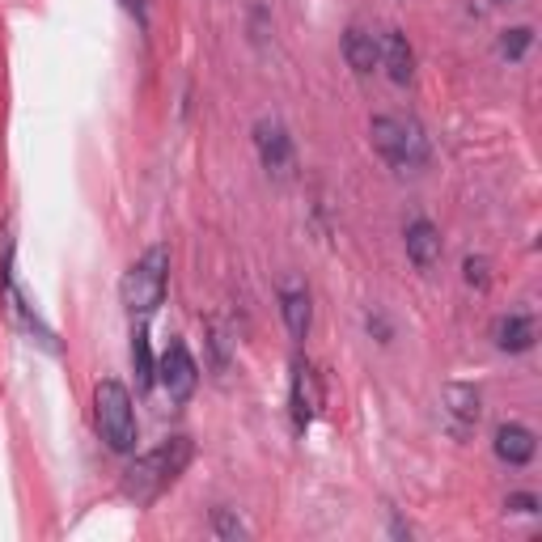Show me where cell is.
<instances>
[{
    "label": "cell",
    "mask_w": 542,
    "mask_h": 542,
    "mask_svg": "<svg viewBox=\"0 0 542 542\" xmlns=\"http://www.w3.org/2000/svg\"><path fill=\"white\" fill-rule=\"evenodd\" d=\"M187 462H191V441L174 437L161 449H153V454H144V458L132 462L128 479H123V492H128L136 504H149V500H157L161 487H170L178 475H183Z\"/></svg>",
    "instance_id": "obj_1"
},
{
    "label": "cell",
    "mask_w": 542,
    "mask_h": 542,
    "mask_svg": "<svg viewBox=\"0 0 542 542\" xmlns=\"http://www.w3.org/2000/svg\"><path fill=\"white\" fill-rule=\"evenodd\" d=\"M369 136H373V149L382 153L394 170H424L428 166V140L415 119L377 115L369 123Z\"/></svg>",
    "instance_id": "obj_2"
},
{
    "label": "cell",
    "mask_w": 542,
    "mask_h": 542,
    "mask_svg": "<svg viewBox=\"0 0 542 542\" xmlns=\"http://www.w3.org/2000/svg\"><path fill=\"white\" fill-rule=\"evenodd\" d=\"M94 407H98V428L102 441L115 449V454H132L136 449V411H132V394L123 382L106 377L94 390Z\"/></svg>",
    "instance_id": "obj_3"
},
{
    "label": "cell",
    "mask_w": 542,
    "mask_h": 542,
    "mask_svg": "<svg viewBox=\"0 0 542 542\" xmlns=\"http://www.w3.org/2000/svg\"><path fill=\"white\" fill-rule=\"evenodd\" d=\"M166 280H170V250L153 246L140 263H132V271L123 276V305L132 314H153L161 301H166Z\"/></svg>",
    "instance_id": "obj_4"
},
{
    "label": "cell",
    "mask_w": 542,
    "mask_h": 542,
    "mask_svg": "<svg viewBox=\"0 0 542 542\" xmlns=\"http://www.w3.org/2000/svg\"><path fill=\"white\" fill-rule=\"evenodd\" d=\"M157 377H161V386H166L170 403H187L191 394H195V382H200V365L191 360V352H187L183 339H170V348L161 352Z\"/></svg>",
    "instance_id": "obj_5"
},
{
    "label": "cell",
    "mask_w": 542,
    "mask_h": 542,
    "mask_svg": "<svg viewBox=\"0 0 542 542\" xmlns=\"http://www.w3.org/2000/svg\"><path fill=\"white\" fill-rule=\"evenodd\" d=\"M255 149H259V161L267 174H276V178L293 174V140H288V132L276 119H263L255 128Z\"/></svg>",
    "instance_id": "obj_6"
},
{
    "label": "cell",
    "mask_w": 542,
    "mask_h": 542,
    "mask_svg": "<svg viewBox=\"0 0 542 542\" xmlns=\"http://www.w3.org/2000/svg\"><path fill=\"white\" fill-rule=\"evenodd\" d=\"M322 407V386H318V373L314 365H305V360H297V369H293V420L297 428H305L318 415Z\"/></svg>",
    "instance_id": "obj_7"
},
{
    "label": "cell",
    "mask_w": 542,
    "mask_h": 542,
    "mask_svg": "<svg viewBox=\"0 0 542 542\" xmlns=\"http://www.w3.org/2000/svg\"><path fill=\"white\" fill-rule=\"evenodd\" d=\"M407 259L420 271H432L441 263V233L432 221H411L407 225Z\"/></svg>",
    "instance_id": "obj_8"
},
{
    "label": "cell",
    "mask_w": 542,
    "mask_h": 542,
    "mask_svg": "<svg viewBox=\"0 0 542 542\" xmlns=\"http://www.w3.org/2000/svg\"><path fill=\"white\" fill-rule=\"evenodd\" d=\"M280 310H284V327L293 339H305L314 327V305H310V293L301 284H284L280 288Z\"/></svg>",
    "instance_id": "obj_9"
},
{
    "label": "cell",
    "mask_w": 542,
    "mask_h": 542,
    "mask_svg": "<svg viewBox=\"0 0 542 542\" xmlns=\"http://www.w3.org/2000/svg\"><path fill=\"white\" fill-rule=\"evenodd\" d=\"M343 60H348L352 72H360V77H369V72L382 64V43L373 39L369 30L352 26L348 34H343Z\"/></svg>",
    "instance_id": "obj_10"
},
{
    "label": "cell",
    "mask_w": 542,
    "mask_h": 542,
    "mask_svg": "<svg viewBox=\"0 0 542 542\" xmlns=\"http://www.w3.org/2000/svg\"><path fill=\"white\" fill-rule=\"evenodd\" d=\"M538 454V441L526 424H504L496 432V458L509 462V466H526L530 458Z\"/></svg>",
    "instance_id": "obj_11"
},
{
    "label": "cell",
    "mask_w": 542,
    "mask_h": 542,
    "mask_svg": "<svg viewBox=\"0 0 542 542\" xmlns=\"http://www.w3.org/2000/svg\"><path fill=\"white\" fill-rule=\"evenodd\" d=\"M496 348L500 352H530L534 348V318L530 314H504L496 327Z\"/></svg>",
    "instance_id": "obj_12"
},
{
    "label": "cell",
    "mask_w": 542,
    "mask_h": 542,
    "mask_svg": "<svg viewBox=\"0 0 542 542\" xmlns=\"http://www.w3.org/2000/svg\"><path fill=\"white\" fill-rule=\"evenodd\" d=\"M382 64H386L394 85H407L415 77V56H411V47H407V39L399 30H390L382 39Z\"/></svg>",
    "instance_id": "obj_13"
},
{
    "label": "cell",
    "mask_w": 542,
    "mask_h": 542,
    "mask_svg": "<svg viewBox=\"0 0 542 542\" xmlns=\"http://www.w3.org/2000/svg\"><path fill=\"white\" fill-rule=\"evenodd\" d=\"M445 407H449V415L458 420V432H466V428L479 420V394H475L471 386H449V390H445Z\"/></svg>",
    "instance_id": "obj_14"
},
{
    "label": "cell",
    "mask_w": 542,
    "mask_h": 542,
    "mask_svg": "<svg viewBox=\"0 0 542 542\" xmlns=\"http://www.w3.org/2000/svg\"><path fill=\"white\" fill-rule=\"evenodd\" d=\"M132 369H136V386L149 390L157 382V365H153V348H149V331L132 335Z\"/></svg>",
    "instance_id": "obj_15"
},
{
    "label": "cell",
    "mask_w": 542,
    "mask_h": 542,
    "mask_svg": "<svg viewBox=\"0 0 542 542\" xmlns=\"http://www.w3.org/2000/svg\"><path fill=\"white\" fill-rule=\"evenodd\" d=\"M530 43H534V30L530 26H513V30H504V39H500V56L517 64L530 51Z\"/></svg>",
    "instance_id": "obj_16"
},
{
    "label": "cell",
    "mask_w": 542,
    "mask_h": 542,
    "mask_svg": "<svg viewBox=\"0 0 542 542\" xmlns=\"http://www.w3.org/2000/svg\"><path fill=\"white\" fill-rule=\"evenodd\" d=\"M466 284H471V288H487V284H492V263H487V259H466Z\"/></svg>",
    "instance_id": "obj_17"
},
{
    "label": "cell",
    "mask_w": 542,
    "mask_h": 542,
    "mask_svg": "<svg viewBox=\"0 0 542 542\" xmlns=\"http://www.w3.org/2000/svg\"><path fill=\"white\" fill-rule=\"evenodd\" d=\"M216 534H221V538H242L246 526H242V521H233L225 509H216Z\"/></svg>",
    "instance_id": "obj_18"
},
{
    "label": "cell",
    "mask_w": 542,
    "mask_h": 542,
    "mask_svg": "<svg viewBox=\"0 0 542 542\" xmlns=\"http://www.w3.org/2000/svg\"><path fill=\"white\" fill-rule=\"evenodd\" d=\"M504 509H513V513H538V496L517 492V496H509V504H504Z\"/></svg>",
    "instance_id": "obj_19"
},
{
    "label": "cell",
    "mask_w": 542,
    "mask_h": 542,
    "mask_svg": "<svg viewBox=\"0 0 542 542\" xmlns=\"http://www.w3.org/2000/svg\"><path fill=\"white\" fill-rule=\"evenodd\" d=\"M123 5H128L132 13H140V9H144V0H123Z\"/></svg>",
    "instance_id": "obj_20"
},
{
    "label": "cell",
    "mask_w": 542,
    "mask_h": 542,
    "mask_svg": "<svg viewBox=\"0 0 542 542\" xmlns=\"http://www.w3.org/2000/svg\"><path fill=\"white\" fill-rule=\"evenodd\" d=\"M504 5H513V0H504Z\"/></svg>",
    "instance_id": "obj_21"
}]
</instances>
